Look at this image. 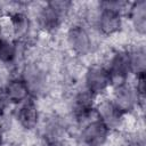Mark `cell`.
I'll return each instance as SVG.
<instances>
[{"instance_id":"cell-13","label":"cell","mask_w":146,"mask_h":146,"mask_svg":"<svg viewBox=\"0 0 146 146\" xmlns=\"http://www.w3.org/2000/svg\"><path fill=\"white\" fill-rule=\"evenodd\" d=\"M22 79L26 82L31 94L41 92L43 87L46 86V80H47L46 73L34 64H31L25 67Z\"/></svg>"},{"instance_id":"cell-17","label":"cell","mask_w":146,"mask_h":146,"mask_svg":"<svg viewBox=\"0 0 146 146\" xmlns=\"http://www.w3.org/2000/svg\"><path fill=\"white\" fill-rule=\"evenodd\" d=\"M17 49L15 43L7 36H0V63L10 64L15 60Z\"/></svg>"},{"instance_id":"cell-9","label":"cell","mask_w":146,"mask_h":146,"mask_svg":"<svg viewBox=\"0 0 146 146\" xmlns=\"http://www.w3.org/2000/svg\"><path fill=\"white\" fill-rule=\"evenodd\" d=\"M95 111L97 112L98 119L111 130L114 128H119L123 121L125 114H123L111 99L102 100L96 104Z\"/></svg>"},{"instance_id":"cell-20","label":"cell","mask_w":146,"mask_h":146,"mask_svg":"<svg viewBox=\"0 0 146 146\" xmlns=\"http://www.w3.org/2000/svg\"><path fill=\"white\" fill-rule=\"evenodd\" d=\"M3 138H5V132H3V128L0 124V146H2L3 144Z\"/></svg>"},{"instance_id":"cell-19","label":"cell","mask_w":146,"mask_h":146,"mask_svg":"<svg viewBox=\"0 0 146 146\" xmlns=\"http://www.w3.org/2000/svg\"><path fill=\"white\" fill-rule=\"evenodd\" d=\"M129 146H145V141L143 138H136L130 141Z\"/></svg>"},{"instance_id":"cell-16","label":"cell","mask_w":146,"mask_h":146,"mask_svg":"<svg viewBox=\"0 0 146 146\" xmlns=\"http://www.w3.org/2000/svg\"><path fill=\"white\" fill-rule=\"evenodd\" d=\"M7 24L9 26L10 34L16 38L24 36L27 33L30 27L29 18L23 13H14L13 15H10Z\"/></svg>"},{"instance_id":"cell-14","label":"cell","mask_w":146,"mask_h":146,"mask_svg":"<svg viewBox=\"0 0 146 146\" xmlns=\"http://www.w3.org/2000/svg\"><path fill=\"white\" fill-rule=\"evenodd\" d=\"M130 18L137 33L144 35L146 32V2L144 0L137 1L131 6Z\"/></svg>"},{"instance_id":"cell-4","label":"cell","mask_w":146,"mask_h":146,"mask_svg":"<svg viewBox=\"0 0 146 146\" xmlns=\"http://www.w3.org/2000/svg\"><path fill=\"white\" fill-rule=\"evenodd\" d=\"M110 129L99 120L89 121L81 131V141L84 146H103L108 138Z\"/></svg>"},{"instance_id":"cell-11","label":"cell","mask_w":146,"mask_h":146,"mask_svg":"<svg viewBox=\"0 0 146 146\" xmlns=\"http://www.w3.org/2000/svg\"><path fill=\"white\" fill-rule=\"evenodd\" d=\"M42 137L47 146H59L65 138V125L59 119L51 117L43 127Z\"/></svg>"},{"instance_id":"cell-6","label":"cell","mask_w":146,"mask_h":146,"mask_svg":"<svg viewBox=\"0 0 146 146\" xmlns=\"http://www.w3.org/2000/svg\"><path fill=\"white\" fill-rule=\"evenodd\" d=\"M67 43L72 51L79 56L87 55L92 46L91 36L82 25H74L68 30Z\"/></svg>"},{"instance_id":"cell-7","label":"cell","mask_w":146,"mask_h":146,"mask_svg":"<svg viewBox=\"0 0 146 146\" xmlns=\"http://www.w3.org/2000/svg\"><path fill=\"white\" fill-rule=\"evenodd\" d=\"M112 84H119L127 81L128 75L130 74V66H129V59H128V52L127 51H116L110 59L108 65L106 66Z\"/></svg>"},{"instance_id":"cell-5","label":"cell","mask_w":146,"mask_h":146,"mask_svg":"<svg viewBox=\"0 0 146 146\" xmlns=\"http://www.w3.org/2000/svg\"><path fill=\"white\" fill-rule=\"evenodd\" d=\"M111 100L123 114L131 112L136 106H138L135 89L127 81L114 86L113 98Z\"/></svg>"},{"instance_id":"cell-15","label":"cell","mask_w":146,"mask_h":146,"mask_svg":"<svg viewBox=\"0 0 146 146\" xmlns=\"http://www.w3.org/2000/svg\"><path fill=\"white\" fill-rule=\"evenodd\" d=\"M128 52V59H129V66H130V73H133L135 75L145 74L146 68V52L143 47L133 48Z\"/></svg>"},{"instance_id":"cell-2","label":"cell","mask_w":146,"mask_h":146,"mask_svg":"<svg viewBox=\"0 0 146 146\" xmlns=\"http://www.w3.org/2000/svg\"><path fill=\"white\" fill-rule=\"evenodd\" d=\"M72 7L70 1H50L46 3L38 13V24L47 32H52L59 27L63 18Z\"/></svg>"},{"instance_id":"cell-3","label":"cell","mask_w":146,"mask_h":146,"mask_svg":"<svg viewBox=\"0 0 146 146\" xmlns=\"http://www.w3.org/2000/svg\"><path fill=\"white\" fill-rule=\"evenodd\" d=\"M86 90H88L95 97L104 94L111 86L112 80L106 66L92 65L86 72L84 78Z\"/></svg>"},{"instance_id":"cell-10","label":"cell","mask_w":146,"mask_h":146,"mask_svg":"<svg viewBox=\"0 0 146 146\" xmlns=\"http://www.w3.org/2000/svg\"><path fill=\"white\" fill-rule=\"evenodd\" d=\"M7 99L13 104H23L30 98L31 91L26 84V82L22 78H13L10 79L6 86L2 88Z\"/></svg>"},{"instance_id":"cell-18","label":"cell","mask_w":146,"mask_h":146,"mask_svg":"<svg viewBox=\"0 0 146 146\" xmlns=\"http://www.w3.org/2000/svg\"><path fill=\"white\" fill-rule=\"evenodd\" d=\"M8 104H9V102H8V99H7L3 90L0 89V116L6 112V108H7Z\"/></svg>"},{"instance_id":"cell-1","label":"cell","mask_w":146,"mask_h":146,"mask_svg":"<svg viewBox=\"0 0 146 146\" xmlns=\"http://www.w3.org/2000/svg\"><path fill=\"white\" fill-rule=\"evenodd\" d=\"M125 2L105 1L100 3V10L97 17V27L104 35H113L122 29V11Z\"/></svg>"},{"instance_id":"cell-8","label":"cell","mask_w":146,"mask_h":146,"mask_svg":"<svg viewBox=\"0 0 146 146\" xmlns=\"http://www.w3.org/2000/svg\"><path fill=\"white\" fill-rule=\"evenodd\" d=\"M96 97L91 95L88 90H82L78 92L73 99L72 114L78 122H83L90 117L96 108Z\"/></svg>"},{"instance_id":"cell-12","label":"cell","mask_w":146,"mask_h":146,"mask_svg":"<svg viewBox=\"0 0 146 146\" xmlns=\"http://www.w3.org/2000/svg\"><path fill=\"white\" fill-rule=\"evenodd\" d=\"M17 121L26 130H32L38 125L39 110L36 104L31 98L21 104V107L17 111Z\"/></svg>"}]
</instances>
